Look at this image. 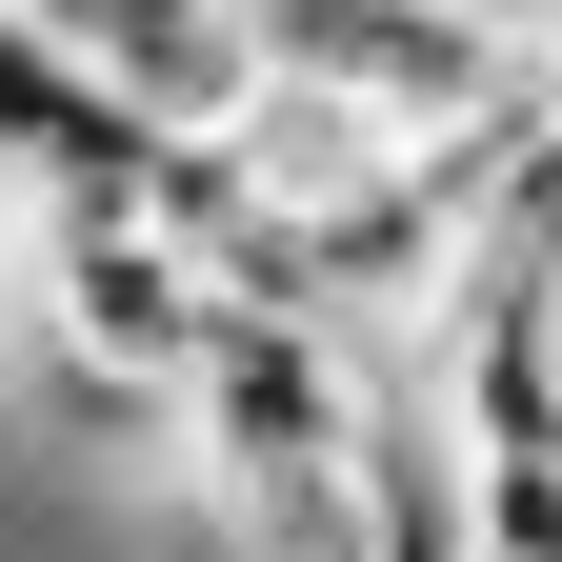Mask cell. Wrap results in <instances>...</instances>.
Wrapping results in <instances>:
<instances>
[{"label":"cell","instance_id":"obj_3","mask_svg":"<svg viewBox=\"0 0 562 562\" xmlns=\"http://www.w3.org/2000/svg\"><path fill=\"white\" fill-rule=\"evenodd\" d=\"M222 161L281 201V241H302L322 201H362V181L402 161V121H382V101H341V81H302V60H261V81H241V121H222Z\"/></svg>","mask_w":562,"mask_h":562},{"label":"cell","instance_id":"obj_1","mask_svg":"<svg viewBox=\"0 0 562 562\" xmlns=\"http://www.w3.org/2000/svg\"><path fill=\"white\" fill-rule=\"evenodd\" d=\"M101 161H121V101L81 81V41H60L41 0H0V322H21V241H41V201L101 181Z\"/></svg>","mask_w":562,"mask_h":562},{"label":"cell","instance_id":"obj_5","mask_svg":"<svg viewBox=\"0 0 562 562\" xmlns=\"http://www.w3.org/2000/svg\"><path fill=\"white\" fill-rule=\"evenodd\" d=\"M503 21H522V60H562V0H503Z\"/></svg>","mask_w":562,"mask_h":562},{"label":"cell","instance_id":"obj_4","mask_svg":"<svg viewBox=\"0 0 562 562\" xmlns=\"http://www.w3.org/2000/svg\"><path fill=\"white\" fill-rule=\"evenodd\" d=\"M503 201H522V222H562V60H542V101L503 121Z\"/></svg>","mask_w":562,"mask_h":562},{"label":"cell","instance_id":"obj_6","mask_svg":"<svg viewBox=\"0 0 562 562\" xmlns=\"http://www.w3.org/2000/svg\"><path fill=\"white\" fill-rule=\"evenodd\" d=\"M0 422H21V382H0Z\"/></svg>","mask_w":562,"mask_h":562},{"label":"cell","instance_id":"obj_2","mask_svg":"<svg viewBox=\"0 0 562 562\" xmlns=\"http://www.w3.org/2000/svg\"><path fill=\"white\" fill-rule=\"evenodd\" d=\"M60 41H81V81L121 121H241L261 81V0H41Z\"/></svg>","mask_w":562,"mask_h":562}]
</instances>
